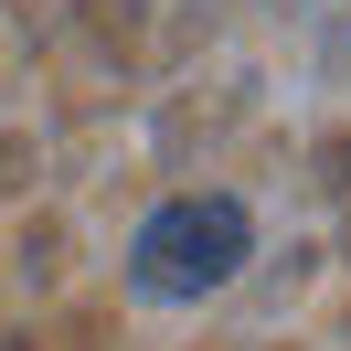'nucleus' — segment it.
Returning <instances> with one entry per match:
<instances>
[{
  "label": "nucleus",
  "mask_w": 351,
  "mask_h": 351,
  "mask_svg": "<svg viewBox=\"0 0 351 351\" xmlns=\"http://www.w3.org/2000/svg\"><path fill=\"white\" fill-rule=\"evenodd\" d=\"M245 256H256L245 202H234V192H181V202H160V213L138 223L128 287H138V298H160V308H192V298H213V287H234Z\"/></svg>",
  "instance_id": "nucleus-1"
}]
</instances>
